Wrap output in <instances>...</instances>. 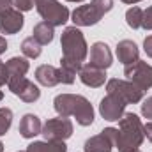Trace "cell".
<instances>
[{"label": "cell", "mask_w": 152, "mask_h": 152, "mask_svg": "<svg viewBox=\"0 0 152 152\" xmlns=\"http://www.w3.org/2000/svg\"><path fill=\"white\" fill-rule=\"evenodd\" d=\"M62 44V60H60V78L62 83L71 85L76 73L81 69V62L87 58V42L78 27H67L60 39Z\"/></svg>", "instance_id": "6da1fadb"}, {"label": "cell", "mask_w": 152, "mask_h": 152, "mask_svg": "<svg viewBox=\"0 0 152 152\" xmlns=\"http://www.w3.org/2000/svg\"><path fill=\"white\" fill-rule=\"evenodd\" d=\"M55 110L60 117H75L76 122L83 127L94 122V110L87 97L78 94H60L53 101Z\"/></svg>", "instance_id": "7a4b0ae2"}, {"label": "cell", "mask_w": 152, "mask_h": 152, "mask_svg": "<svg viewBox=\"0 0 152 152\" xmlns=\"http://www.w3.org/2000/svg\"><path fill=\"white\" fill-rule=\"evenodd\" d=\"M145 134H143V124L140 117L134 113H124V117L118 120L117 127V140L115 147L118 152H134L142 145Z\"/></svg>", "instance_id": "3957f363"}, {"label": "cell", "mask_w": 152, "mask_h": 152, "mask_svg": "<svg viewBox=\"0 0 152 152\" xmlns=\"http://www.w3.org/2000/svg\"><path fill=\"white\" fill-rule=\"evenodd\" d=\"M113 0H92L90 4L80 5L73 11L75 27H92L101 21V18L112 11Z\"/></svg>", "instance_id": "277c9868"}, {"label": "cell", "mask_w": 152, "mask_h": 152, "mask_svg": "<svg viewBox=\"0 0 152 152\" xmlns=\"http://www.w3.org/2000/svg\"><path fill=\"white\" fill-rule=\"evenodd\" d=\"M36 9L41 18L53 27H60L69 20V9L58 0H36Z\"/></svg>", "instance_id": "5b68a950"}, {"label": "cell", "mask_w": 152, "mask_h": 152, "mask_svg": "<svg viewBox=\"0 0 152 152\" xmlns=\"http://www.w3.org/2000/svg\"><path fill=\"white\" fill-rule=\"evenodd\" d=\"M106 90L108 94H112L115 97H118L120 101H124L126 104H134L140 103L143 97V90H140L133 81H126V80H118V78H112L106 83Z\"/></svg>", "instance_id": "8992f818"}, {"label": "cell", "mask_w": 152, "mask_h": 152, "mask_svg": "<svg viewBox=\"0 0 152 152\" xmlns=\"http://www.w3.org/2000/svg\"><path fill=\"white\" fill-rule=\"evenodd\" d=\"M41 134L46 142H66L73 134V122L67 117H55L44 122Z\"/></svg>", "instance_id": "52a82bcc"}, {"label": "cell", "mask_w": 152, "mask_h": 152, "mask_svg": "<svg viewBox=\"0 0 152 152\" xmlns=\"http://www.w3.org/2000/svg\"><path fill=\"white\" fill-rule=\"evenodd\" d=\"M124 75L129 81H133L140 90H147L152 87V66L143 60H136L131 66H126Z\"/></svg>", "instance_id": "ba28073f"}, {"label": "cell", "mask_w": 152, "mask_h": 152, "mask_svg": "<svg viewBox=\"0 0 152 152\" xmlns=\"http://www.w3.org/2000/svg\"><path fill=\"white\" fill-rule=\"evenodd\" d=\"M7 87H9V90L14 96H18L25 103H34V101H37L39 97H41L39 87L34 85L30 80H27L25 76L23 78H9Z\"/></svg>", "instance_id": "9c48e42d"}, {"label": "cell", "mask_w": 152, "mask_h": 152, "mask_svg": "<svg viewBox=\"0 0 152 152\" xmlns=\"http://www.w3.org/2000/svg\"><path fill=\"white\" fill-rule=\"evenodd\" d=\"M117 140V127H106L99 134L88 138L85 142V152H112Z\"/></svg>", "instance_id": "30bf717a"}, {"label": "cell", "mask_w": 152, "mask_h": 152, "mask_svg": "<svg viewBox=\"0 0 152 152\" xmlns=\"http://www.w3.org/2000/svg\"><path fill=\"white\" fill-rule=\"evenodd\" d=\"M124 110H126V103L120 101L118 97L112 96V94H106V97L101 99L99 113L106 120H120L124 117Z\"/></svg>", "instance_id": "8fae6325"}, {"label": "cell", "mask_w": 152, "mask_h": 152, "mask_svg": "<svg viewBox=\"0 0 152 152\" xmlns=\"http://www.w3.org/2000/svg\"><path fill=\"white\" fill-rule=\"evenodd\" d=\"M23 27V14L18 9H9L0 14V32L2 34H16Z\"/></svg>", "instance_id": "7c38bea8"}, {"label": "cell", "mask_w": 152, "mask_h": 152, "mask_svg": "<svg viewBox=\"0 0 152 152\" xmlns=\"http://www.w3.org/2000/svg\"><path fill=\"white\" fill-rule=\"evenodd\" d=\"M80 80H81V83H85L87 87L97 88V87L104 85V81H106V73H104V69H101V67H96V66H92V64H85V66H81V69H80Z\"/></svg>", "instance_id": "4fadbf2b"}, {"label": "cell", "mask_w": 152, "mask_h": 152, "mask_svg": "<svg viewBox=\"0 0 152 152\" xmlns=\"http://www.w3.org/2000/svg\"><path fill=\"white\" fill-rule=\"evenodd\" d=\"M90 64L101 69H108L112 66V51L106 42H94L90 48Z\"/></svg>", "instance_id": "5bb4252c"}, {"label": "cell", "mask_w": 152, "mask_h": 152, "mask_svg": "<svg viewBox=\"0 0 152 152\" xmlns=\"http://www.w3.org/2000/svg\"><path fill=\"white\" fill-rule=\"evenodd\" d=\"M138 55H140L138 46H136L133 41L124 39V41H120V42L117 44V57H118V60H120L124 66H131V64H134L136 60H140Z\"/></svg>", "instance_id": "9a60e30c"}, {"label": "cell", "mask_w": 152, "mask_h": 152, "mask_svg": "<svg viewBox=\"0 0 152 152\" xmlns=\"http://www.w3.org/2000/svg\"><path fill=\"white\" fill-rule=\"evenodd\" d=\"M36 80L44 87H55V85L62 83L60 69H57L53 66H48V64H42L36 69Z\"/></svg>", "instance_id": "2e32d148"}, {"label": "cell", "mask_w": 152, "mask_h": 152, "mask_svg": "<svg viewBox=\"0 0 152 152\" xmlns=\"http://www.w3.org/2000/svg\"><path fill=\"white\" fill-rule=\"evenodd\" d=\"M41 129H42V124H41L39 117L34 113L25 115L21 118V122H20V127H18V131H20V134L23 138H34V136H37V134H41Z\"/></svg>", "instance_id": "e0dca14e"}, {"label": "cell", "mask_w": 152, "mask_h": 152, "mask_svg": "<svg viewBox=\"0 0 152 152\" xmlns=\"http://www.w3.org/2000/svg\"><path fill=\"white\" fill-rule=\"evenodd\" d=\"M7 73H9V78H23V76L28 73V60L23 58V57H12L7 60ZM9 81V80H7Z\"/></svg>", "instance_id": "ac0fdd59"}, {"label": "cell", "mask_w": 152, "mask_h": 152, "mask_svg": "<svg viewBox=\"0 0 152 152\" xmlns=\"http://www.w3.org/2000/svg\"><path fill=\"white\" fill-rule=\"evenodd\" d=\"M32 34H34L32 37L36 39L41 46H44V44H50V42L53 41L55 27H53L51 23H48V21H41V23H37V25L34 27V32H32Z\"/></svg>", "instance_id": "d6986e66"}, {"label": "cell", "mask_w": 152, "mask_h": 152, "mask_svg": "<svg viewBox=\"0 0 152 152\" xmlns=\"http://www.w3.org/2000/svg\"><path fill=\"white\" fill-rule=\"evenodd\" d=\"M25 152H67L64 142H34L27 147Z\"/></svg>", "instance_id": "ffe728a7"}, {"label": "cell", "mask_w": 152, "mask_h": 152, "mask_svg": "<svg viewBox=\"0 0 152 152\" xmlns=\"http://www.w3.org/2000/svg\"><path fill=\"white\" fill-rule=\"evenodd\" d=\"M21 51H23V55H25L27 58H37L39 55H41V51H42V46L30 36V37L23 39V42H21Z\"/></svg>", "instance_id": "44dd1931"}, {"label": "cell", "mask_w": 152, "mask_h": 152, "mask_svg": "<svg viewBox=\"0 0 152 152\" xmlns=\"http://www.w3.org/2000/svg\"><path fill=\"white\" fill-rule=\"evenodd\" d=\"M142 16H143V11L140 7H131L126 12V21L131 28H140L142 27Z\"/></svg>", "instance_id": "7402d4cb"}, {"label": "cell", "mask_w": 152, "mask_h": 152, "mask_svg": "<svg viewBox=\"0 0 152 152\" xmlns=\"http://www.w3.org/2000/svg\"><path fill=\"white\" fill-rule=\"evenodd\" d=\"M12 124V112L9 108H0V136H4Z\"/></svg>", "instance_id": "603a6c76"}, {"label": "cell", "mask_w": 152, "mask_h": 152, "mask_svg": "<svg viewBox=\"0 0 152 152\" xmlns=\"http://www.w3.org/2000/svg\"><path fill=\"white\" fill-rule=\"evenodd\" d=\"M142 28L152 30V5L143 11V16H142Z\"/></svg>", "instance_id": "cb8c5ba5"}, {"label": "cell", "mask_w": 152, "mask_h": 152, "mask_svg": "<svg viewBox=\"0 0 152 152\" xmlns=\"http://www.w3.org/2000/svg\"><path fill=\"white\" fill-rule=\"evenodd\" d=\"M12 4L18 11H30L34 7L36 0H12Z\"/></svg>", "instance_id": "d4e9b609"}, {"label": "cell", "mask_w": 152, "mask_h": 152, "mask_svg": "<svg viewBox=\"0 0 152 152\" xmlns=\"http://www.w3.org/2000/svg\"><path fill=\"white\" fill-rule=\"evenodd\" d=\"M142 115L145 118H152V96L143 101V104H142Z\"/></svg>", "instance_id": "484cf974"}, {"label": "cell", "mask_w": 152, "mask_h": 152, "mask_svg": "<svg viewBox=\"0 0 152 152\" xmlns=\"http://www.w3.org/2000/svg\"><path fill=\"white\" fill-rule=\"evenodd\" d=\"M7 80H9V73H7V66L0 60V87L2 85H5L7 83Z\"/></svg>", "instance_id": "4316f807"}, {"label": "cell", "mask_w": 152, "mask_h": 152, "mask_svg": "<svg viewBox=\"0 0 152 152\" xmlns=\"http://www.w3.org/2000/svg\"><path fill=\"white\" fill-rule=\"evenodd\" d=\"M143 50H145V53L152 58V36H147L145 37V41H143Z\"/></svg>", "instance_id": "83f0119b"}, {"label": "cell", "mask_w": 152, "mask_h": 152, "mask_svg": "<svg viewBox=\"0 0 152 152\" xmlns=\"http://www.w3.org/2000/svg\"><path fill=\"white\" fill-rule=\"evenodd\" d=\"M143 134H145V138H147V140L152 143V122L143 124Z\"/></svg>", "instance_id": "f1b7e54d"}, {"label": "cell", "mask_w": 152, "mask_h": 152, "mask_svg": "<svg viewBox=\"0 0 152 152\" xmlns=\"http://www.w3.org/2000/svg\"><path fill=\"white\" fill-rule=\"evenodd\" d=\"M12 5H14L12 0H0V14L9 11V9H12Z\"/></svg>", "instance_id": "f546056e"}, {"label": "cell", "mask_w": 152, "mask_h": 152, "mask_svg": "<svg viewBox=\"0 0 152 152\" xmlns=\"http://www.w3.org/2000/svg\"><path fill=\"white\" fill-rule=\"evenodd\" d=\"M5 50H7V41L0 36V55H2V53H5Z\"/></svg>", "instance_id": "4dcf8cb0"}, {"label": "cell", "mask_w": 152, "mask_h": 152, "mask_svg": "<svg viewBox=\"0 0 152 152\" xmlns=\"http://www.w3.org/2000/svg\"><path fill=\"white\" fill-rule=\"evenodd\" d=\"M124 4H136V2H142V0H122Z\"/></svg>", "instance_id": "1f68e13d"}, {"label": "cell", "mask_w": 152, "mask_h": 152, "mask_svg": "<svg viewBox=\"0 0 152 152\" xmlns=\"http://www.w3.org/2000/svg\"><path fill=\"white\" fill-rule=\"evenodd\" d=\"M0 152H4V143L0 142Z\"/></svg>", "instance_id": "d6a6232c"}, {"label": "cell", "mask_w": 152, "mask_h": 152, "mask_svg": "<svg viewBox=\"0 0 152 152\" xmlns=\"http://www.w3.org/2000/svg\"><path fill=\"white\" fill-rule=\"evenodd\" d=\"M2 99H4V92L0 90V101H2Z\"/></svg>", "instance_id": "836d02e7"}, {"label": "cell", "mask_w": 152, "mask_h": 152, "mask_svg": "<svg viewBox=\"0 0 152 152\" xmlns=\"http://www.w3.org/2000/svg\"><path fill=\"white\" fill-rule=\"evenodd\" d=\"M67 2H83V0H67Z\"/></svg>", "instance_id": "e575fe53"}, {"label": "cell", "mask_w": 152, "mask_h": 152, "mask_svg": "<svg viewBox=\"0 0 152 152\" xmlns=\"http://www.w3.org/2000/svg\"><path fill=\"white\" fill-rule=\"evenodd\" d=\"M134 152H140V151H134Z\"/></svg>", "instance_id": "d590c367"}, {"label": "cell", "mask_w": 152, "mask_h": 152, "mask_svg": "<svg viewBox=\"0 0 152 152\" xmlns=\"http://www.w3.org/2000/svg\"><path fill=\"white\" fill-rule=\"evenodd\" d=\"M21 152H25V151H21Z\"/></svg>", "instance_id": "8d00e7d4"}]
</instances>
